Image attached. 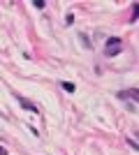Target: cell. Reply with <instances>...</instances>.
<instances>
[{
  "label": "cell",
  "mask_w": 139,
  "mask_h": 155,
  "mask_svg": "<svg viewBox=\"0 0 139 155\" xmlns=\"http://www.w3.org/2000/svg\"><path fill=\"white\" fill-rule=\"evenodd\" d=\"M137 16H139V7L134 5V7H132V21H137Z\"/></svg>",
  "instance_id": "obj_7"
},
{
  "label": "cell",
  "mask_w": 139,
  "mask_h": 155,
  "mask_svg": "<svg viewBox=\"0 0 139 155\" xmlns=\"http://www.w3.org/2000/svg\"><path fill=\"white\" fill-rule=\"evenodd\" d=\"M21 107H23V109H30V111H37V107H35V104H30L28 100H21Z\"/></svg>",
  "instance_id": "obj_3"
},
{
  "label": "cell",
  "mask_w": 139,
  "mask_h": 155,
  "mask_svg": "<svg viewBox=\"0 0 139 155\" xmlns=\"http://www.w3.org/2000/svg\"><path fill=\"white\" fill-rule=\"evenodd\" d=\"M33 5H35V7H37V9H44V5H46V2H44V0H35Z\"/></svg>",
  "instance_id": "obj_6"
},
{
  "label": "cell",
  "mask_w": 139,
  "mask_h": 155,
  "mask_svg": "<svg viewBox=\"0 0 139 155\" xmlns=\"http://www.w3.org/2000/svg\"><path fill=\"white\" fill-rule=\"evenodd\" d=\"M118 100H132V102H139V93H137V88L121 91V93H118Z\"/></svg>",
  "instance_id": "obj_2"
},
{
  "label": "cell",
  "mask_w": 139,
  "mask_h": 155,
  "mask_svg": "<svg viewBox=\"0 0 139 155\" xmlns=\"http://www.w3.org/2000/svg\"><path fill=\"white\" fill-rule=\"evenodd\" d=\"M63 88H65L67 93H74V84H70V81H63Z\"/></svg>",
  "instance_id": "obj_4"
},
{
  "label": "cell",
  "mask_w": 139,
  "mask_h": 155,
  "mask_svg": "<svg viewBox=\"0 0 139 155\" xmlns=\"http://www.w3.org/2000/svg\"><path fill=\"white\" fill-rule=\"evenodd\" d=\"M0 155H7V148H2V146H0Z\"/></svg>",
  "instance_id": "obj_8"
},
{
  "label": "cell",
  "mask_w": 139,
  "mask_h": 155,
  "mask_svg": "<svg viewBox=\"0 0 139 155\" xmlns=\"http://www.w3.org/2000/svg\"><path fill=\"white\" fill-rule=\"evenodd\" d=\"M79 39L84 42V46H86V49H91V39H88L86 35H79Z\"/></svg>",
  "instance_id": "obj_5"
},
{
  "label": "cell",
  "mask_w": 139,
  "mask_h": 155,
  "mask_svg": "<svg viewBox=\"0 0 139 155\" xmlns=\"http://www.w3.org/2000/svg\"><path fill=\"white\" fill-rule=\"evenodd\" d=\"M123 42H121L118 37H109L107 39V49H104V56H118L121 51H123Z\"/></svg>",
  "instance_id": "obj_1"
}]
</instances>
